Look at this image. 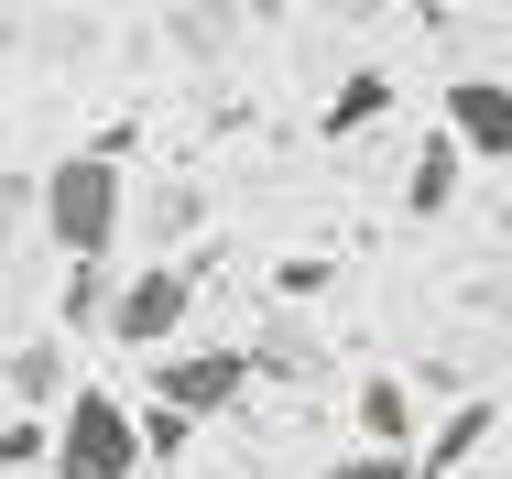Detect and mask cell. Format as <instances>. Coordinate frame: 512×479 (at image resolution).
Masks as SVG:
<instances>
[{"instance_id":"cell-10","label":"cell","mask_w":512,"mask_h":479,"mask_svg":"<svg viewBox=\"0 0 512 479\" xmlns=\"http://www.w3.org/2000/svg\"><path fill=\"white\" fill-rule=\"evenodd\" d=\"M109 262H66V294H55V316H66V327H109Z\"/></svg>"},{"instance_id":"cell-5","label":"cell","mask_w":512,"mask_h":479,"mask_svg":"<svg viewBox=\"0 0 512 479\" xmlns=\"http://www.w3.org/2000/svg\"><path fill=\"white\" fill-rule=\"evenodd\" d=\"M436 131L469 164H512V77H458V88L436 98Z\"/></svg>"},{"instance_id":"cell-2","label":"cell","mask_w":512,"mask_h":479,"mask_svg":"<svg viewBox=\"0 0 512 479\" xmlns=\"http://www.w3.org/2000/svg\"><path fill=\"white\" fill-rule=\"evenodd\" d=\"M142 414L120 392H66L55 403V479H142Z\"/></svg>"},{"instance_id":"cell-4","label":"cell","mask_w":512,"mask_h":479,"mask_svg":"<svg viewBox=\"0 0 512 479\" xmlns=\"http://www.w3.org/2000/svg\"><path fill=\"white\" fill-rule=\"evenodd\" d=\"M251 392V349H164V371H153V403H175V414H229Z\"/></svg>"},{"instance_id":"cell-14","label":"cell","mask_w":512,"mask_h":479,"mask_svg":"<svg viewBox=\"0 0 512 479\" xmlns=\"http://www.w3.org/2000/svg\"><path fill=\"white\" fill-rule=\"evenodd\" d=\"M327 479H414V458H393V447H371V458H338Z\"/></svg>"},{"instance_id":"cell-9","label":"cell","mask_w":512,"mask_h":479,"mask_svg":"<svg viewBox=\"0 0 512 479\" xmlns=\"http://www.w3.org/2000/svg\"><path fill=\"white\" fill-rule=\"evenodd\" d=\"M382 109H393V77L360 66V77H338V98H327V131H371Z\"/></svg>"},{"instance_id":"cell-6","label":"cell","mask_w":512,"mask_h":479,"mask_svg":"<svg viewBox=\"0 0 512 479\" xmlns=\"http://www.w3.org/2000/svg\"><path fill=\"white\" fill-rule=\"evenodd\" d=\"M458 164H469V153H458L447 131H436V142L404 164V207H414V218H447V207H458Z\"/></svg>"},{"instance_id":"cell-7","label":"cell","mask_w":512,"mask_h":479,"mask_svg":"<svg viewBox=\"0 0 512 479\" xmlns=\"http://www.w3.org/2000/svg\"><path fill=\"white\" fill-rule=\"evenodd\" d=\"M360 436L393 447V458L414 447V392H404V371H371V382H360Z\"/></svg>"},{"instance_id":"cell-8","label":"cell","mask_w":512,"mask_h":479,"mask_svg":"<svg viewBox=\"0 0 512 479\" xmlns=\"http://www.w3.org/2000/svg\"><path fill=\"white\" fill-rule=\"evenodd\" d=\"M480 436H491V403H458V414H447V425L425 436V458H414V479H458Z\"/></svg>"},{"instance_id":"cell-12","label":"cell","mask_w":512,"mask_h":479,"mask_svg":"<svg viewBox=\"0 0 512 479\" xmlns=\"http://www.w3.org/2000/svg\"><path fill=\"white\" fill-rule=\"evenodd\" d=\"M55 382H66V360H55V349L33 338V349L11 360V392H22V403H55Z\"/></svg>"},{"instance_id":"cell-11","label":"cell","mask_w":512,"mask_h":479,"mask_svg":"<svg viewBox=\"0 0 512 479\" xmlns=\"http://www.w3.org/2000/svg\"><path fill=\"white\" fill-rule=\"evenodd\" d=\"M186 436H197V414H175V403H153V414H142V458H153V469H175V458H186Z\"/></svg>"},{"instance_id":"cell-13","label":"cell","mask_w":512,"mask_h":479,"mask_svg":"<svg viewBox=\"0 0 512 479\" xmlns=\"http://www.w3.org/2000/svg\"><path fill=\"white\" fill-rule=\"evenodd\" d=\"M55 469V425H0V469Z\"/></svg>"},{"instance_id":"cell-3","label":"cell","mask_w":512,"mask_h":479,"mask_svg":"<svg viewBox=\"0 0 512 479\" xmlns=\"http://www.w3.org/2000/svg\"><path fill=\"white\" fill-rule=\"evenodd\" d=\"M186 305H197V273L186 262H142V273H120V294H109V338L120 349H175Z\"/></svg>"},{"instance_id":"cell-1","label":"cell","mask_w":512,"mask_h":479,"mask_svg":"<svg viewBox=\"0 0 512 479\" xmlns=\"http://www.w3.org/2000/svg\"><path fill=\"white\" fill-rule=\"evenodd\" d=\"M33 218H44V240H55L66 262H109V251H120V218H131V164H120V142L55 153V164L33 175Z\"/></svg>"}]
</instances>
